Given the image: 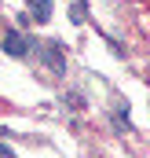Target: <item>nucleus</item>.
I'll list each match as a JSON object with an SVG mask.
<instances>
[{
	"label": "nucleus",
	"mask_w": 150,
	"mask_h": 158,
	"mask_svg": "<svg viewBox=\"0 0 150 158\" xmlns=\"http://www.w3.org/2000/svg\"><path fill=\"white\" fill-rule=\"evenodd\" d=\"M4 52L15 55V59H22V55H30V40L22 37L18 30H7V33H4Z\"/></svg>",
	"instance_id": "nucleus-1"
},
{
	"label": "nucleus",
	"mask_w": 150,
	"mask_h": 158,
	"mask_svg": "<svg viewBox=\"0 0 150 158\" xmlns=\"http://www.w3.org/2000/svg\"><path fill=\"white\" fill-rule=\"evenodd\" d=\"M33 15H37L40 22H44V19L51 15V0H33Z\"/></svg>",
	"instance_id": "nucleus-2"
}]
</instances>
